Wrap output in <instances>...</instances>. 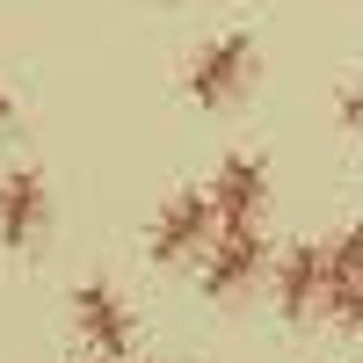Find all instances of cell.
<instances>
[{
	"mask_svg": "<svg viewBox=\"0 0 363 363\" xmlns=\"http://www.w3.org/2000/svg\"><path fill=\"white\" fill-rule=\"evenodd\" d=\"M247 73H255V37H218V44H203L196 51V66H189V95L203 102V109H218V102H233L240 87H247Z\"/></svg>",
	"mask_w": 363,
	"mask_h": 363,
	"instance_id": "obj_1",
	"label": "cell"
},
{
	"mask_svg": "<svg viewBox=\"0 0 363 363\" xmlns=\"http://www.w3.org/2000/svg\"><path fill=\"white\" fill-rule=\"evenodd\" d=\"M262 269H269L262 233H255V225H225L218 255L203 262V291H211V298H247V291L262 284Z\"/></svg>",
	"mask_w": 363,
	"mask_h": 363,
	"instance_id": "obj_2",
	"label": "cell"
},
{
	"mask_svg": "<svg viewBox=\"0 0 363 363\" xmlns=\"http://www.w3.org/2000/svg\"><path fill=\"white\" fill-rule=\"evenodd\" d=\"M211 240V189H182L153 218V262H189Z\"/></svg>",
	"mask_w": 363,
	"mask_h": 363,
	"instance_id": "obj_3",
	"label": "cell"
},
{
	"mask_svg": "<svg viewBox=\"0 0 363 363\" xmlns=\"http://www.w3.org/2000/svg\"><path fill=\"white\" fill-rule=\"evenodd\" d=\"M73 313H80L87 349L131 356V313H124V298H116V284H80V291H73Z\"/></svg>",
	"mask_w": 363,
	"mask_h": 363,
	"instance_id": "obj_4",
	"label": "cell"
},
{
	"mask_svg": "<svg viewBox=\"0 0 363 363\" xmlns=\"http://www.w3.org/2000/svg\"><path fill=\"white\" fill-rule=\"evenodd\" d=\"M262 196H269V167H262V160H247V153L218 160V182H211V218H225V225H255Z\"/></svg>",
	"mask_w": 363,
	"mask_h": 363,
	"instance_id": "obj_5",
	"label": "cell"
},
{
	"mask_svg": "<svg viewBox=\"0 0 363 363\" xmlns=\"http://www.w3.org/2000/svg\"><path fill=\"white\" fill-rule=\"evenodd\" d=\"M44 233V174L15 167L0 182V247H29Z\"/></svg>",
	"mask_w": 363,
	"mask_h": 363,
	"instance_id": "obj_6",
	"label": "cell"
},
{
	"mask_svg": "<svg viewBox=\"0 0 363 363\" xmlns=\"http://www.w3.org/2000/svg\"><path fill=\"white\" fill-rule=\"evenodd\" d=\"M313 298H320V247H291L284 269H277V306H284V320H306Z\"/></svg>",
	"mask_w": 363,
	"mask_h": 363,
	"instance_id": "obj_7",
	"label": "cell"
},
{
	"mask_svg": "<svg viewBox=\"0 0 363 363\" xmlns=\"http://www.w3.org/2000/svg\"><path fill=\"white\" fill-rule=\"evenodd\" d=\"M320 284H363V225L335 240V255H320Z\"/></svg>",
	"mask_w": 363,
	"mask_h": 363,
	"instance_id": "obj_8",
	"label": "cell"
},
{
	"mask_svg": "<svg viewBox=\"0 0 363 363\" xmlns=\"http://www.w3.org/2000/svg\"><path fill=\"white\" fill-rule=\"evenodd\" d=\"M320 291H327V313L342 327H363V284H320Z\"/></svg>",
	"mask_w": 363,
	"mask_h": 363,
	"instance_id": "obj_9",
	"label": "cell"
},
{
	"mask_svg": "<svg viewBox=\"0 0 363 363\" xmlns=\"http://www.w3.org/2000/svg\"><path fill=\"white\" fill-rule=\"evenodd\" d=\"M342 124L363 138V87H349V95H342Z\"/></svg>",
	"mask_w": 363,
	"mask_h": 363,
	"instance_id": "obj_10",
	"label": "cell"
},
{
	"mask_svg": "<svg viewBox=\"0 0 363 363\" xmlns=\"http://www.w3.org/2000/svg\"><path fill=\"white\" fill-rule=\"evenodd\" d=\"M8 124H15V102H8V95H0V131H8Z\"/></svg>",
	"mask_w": 363,
	"mask_h": 363,
	"instance_id": "obj_11",
	"label": "cell"
},
{
	"mask_svg": "<svg viewBox=\"0 0 363 363\" xmlns=\"http://www.w3.org/2000/svg\"><path fill=\"white\" fill-rule=\"evenodd\" d=\"M80 363H87V356H80Z\"/></svg>",
	"mask_w": 363,
	"mask_h": 363,
	"instance_id": "obj_12",
	"label": "cell"
}]
</instances>
